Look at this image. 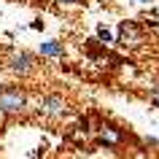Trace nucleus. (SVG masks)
<instances>
[{"mask_svg": "<svg viewBox=\"0 0 159 159\" xmlns=\"http://www.w3.org/2000/svg\"><path fill=\"white\" fill-rule=\"evenodd\" d=\"M135 3H151V0H135Z\"/></svg>", "mask_w": 159, "mask_h": 159, "instance_id": "obj_10", "label": "nucleus"}, {"mask_svg": "<svg viewBox=\"0 0 159 159\" xmlns=\"http://www.w3.org/2000/svg\"><path fill=\"white\" fill-rule=\"evenodd\" d=\"M38 111L46 119H62L67 113V100L62 94H43L41 102H38Z\"/></svg>", "mask_w": 159, "mask_h": 159, "instance_id": "obj_3", "label": "nucleus"}, {"mask_svg": "<svg viewBox=\"0 0 159 159\" xmlns=\"http://www.w3.org/2000/svg\"><path fill=\"white\" fill-rule=\"evenodd\" d=\"M6 67H8V73L19 75V78H27V75H33V73H35L38 59H35L33 51L19 49V51H11V54H8V59H6Z\"/></svg>", "mask_w": 159, "mask_h": 159, "instance_id": "obj_2", "label": "nucleus"}, {"mask_svg": "<svg viewBox=\"0 0 159 159\" xmlns=\"http://www.w3.org/2000/svg\"><path fill=\"white\" fill-rule=\"evenodd\" d=\"M57 6H78V3H84V0H54Z\"/></svg>", "mask_w": 159, "mask_h": 159, "instance_id": "obj_9", "label": "nucleus"}, {"mask_svg": "<svg viewBox=\"0 0 159 159\" xmlns=\"http://www.w3.org/2000/svg\"><path fill=\"white\" fill-rule=\"evenodd\" d=\"M119 41L124 43V46H140L143 43L140 27L135 25V22H121V27H119Z\"/></svg>", "mask_w": 159, "mask_h": 159, "instance_id": "obj_4", "label": "nucleus"}, {"mask_svg": "<svg viewBox=\"0 0 159 159\" xmlns=\"http://www.w3.org/2000/svg\"><path fill=\"white\" fill-rule=\"evenodd\" d=\"M148 100H151V105H157V108H159V84H154V86H151Z\"/></svg>", "mask_w": 159, "mask_h": 159, "instance_id": "obj_8", "label": "nucleus"}, {"mask_svg": "<svg viewBox=\"0 0 159 159\" xmlns=\"http://www.w3.org/2000/svg\"><path fill=\"white\" fill-rule=\"evenodd\" d=\"M38 51H41V57H49V59H59L62 54H65V49H62L59 41H43Z\"/></svg>", "mask_w": 159, "mask_h": 159, "instance_id": "obj_6", "label": "nucleus"}, {"mask_svg": "<svg viewBox=\"0 0 159 159\" xmlns=\"http://www.w3.org/2000/svg\"><path fill=\"white\" fill-rule=\"evenodd\" d=\"M30 108V94L19 84L0 86V116H19Z\"/></svg>", "mask_w": 159, "mask_h": 159, "instance_id": "obj_1", "label": "nucleus"}, {"mask_svg": "<svg viewBox=\"0 0 159 159\" xmlns=\"http://www.w3.org/2000/svg\"><path fill=\"white\" fill-rule=\"evenodd\" d=\"M97 138H100V143H105V146H119V143L124 140V135L119 132L113 124H102L100 129H97Z\"/></svg>", "mask_w": 159, "mask_h": 159, "instance_id": "obj_5", "label": "nucleus"}, {"mask_svg": "<svg viewBox=\"0 0 159 159\" xmlns=\"http://www.w3.org/2000/svg\"><path fill=\"white\" fill-rule=\"evenodd\" d=\"M97 38H100V41L102 43H111V41H113V35H111V30H108V27H97Z\"/></svg>", "mask_w": 159, "mask_h": 159, "instance_id": "obj_7", "label": "nucleus"}]
</instances>
